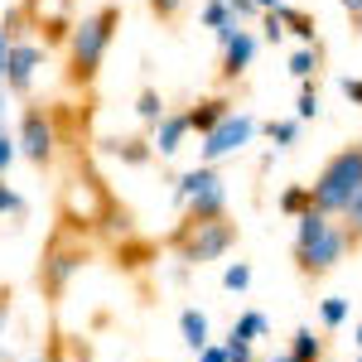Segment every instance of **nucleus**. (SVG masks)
Listing matches in <instances>:
<instances>
[{
	"label": "nucleus",
	"instance_id": "obj_1",
	"mask_svg": "<svg viewBox=\"0 0 362 362\" xmlns=\"http://www.w3.org/2000/svg\"><path fill=\"white\" fill-rule=\"evenodd\" d=\"M116 29H121V5L107 0V5H97V10H87L78 29H73V39H68V54H63V83L73 87H92L97 83V73H102V58L112 49Z\"/></svg>",
	"mask_w": 362,
	"mask_h": 362
},
{
	"label": "nucleus",
	"instance_id": "obj_2",
	"mask_svg": "<svg viewBox=\"0 0 362 362\" xmlns=\"http://www.w3.org/2000/svg\"><path fill=\"white\" fill-rule=\"evenodd\" d=\"M353 251V237H348V227L343 218H329V213H319V208H309L300 227H295V271L300 280H324L329 271H338V261Z\"/></svg>",
	"mask_w": 362,
	"mask_h": 362
},
{
	"label": "nucleus",
	"instance_id": "obj_3",
	"mask_svg": "<svg viewBox=\"0 0 362 362\" xmlns=\"http://www.w3.org/2000/svg\"><path fill=\"white\" fill-rule=\"evenodd\" d=\"M87 261H92V242L83 237V227L63 223L58 218L54 232L44 237V251H39V271H34V285H39V295L58 305L63 300V290H68V280L83 271Z\"/></svg>",
	"mask_w": 362,
	"mask_h": 362
},
{
	"label": "nucleus",
	"instance_id": "obj_4",
	"mask_svg": "<svg viewBox=\"0 0 362 362\" xmlns=\"http://www.w3.org/2000/svg\"><path fill=\"white\" fill-rule=\"evenodd\" d=\"M309 194H314V208L329 213V218H343L353 208V198L362 194V140L343 145L338 155L324 160V169L309 184Z\"/></svg>",
	"mask_w": 362,
	"mask_h": 362
},
{
	"label": "nucleus",
	"instance_id": "obj_5",
	"mask_svg": "<svg viewBox=\"0 0 362 362\" xmlns=\"http://www.w3.org/2000/svg\"><path fill=\"white\" fill-rule=\"evenodd\" d=\"M237 237H242V227L227 213L223 218H179V227L165 237V247L189 266H208V261H218L237 247Z\"/></svg>",
	"mask_w": 362,
	"mask_h": 362
},
{
	"label": "nucleus",
	"instance_id": "obj_6",
	"mask_svg": "<svg viewBox=\"0 0 362 362\" xmlns=\"http://www.w3.org/2000/svg\"><path fill=\"white\" fill-rule=\"evenodd\" d=\"M15 140H20V155H25L34 169H49L58 160V145H63L58 121H54V107H44V102L29 97L25 112H20V131H15Z\"/></svg>",
	"mask_w": 362,
	"mask_h": 362
},
{
	"label": "nucleus",
	"instance_id": "obj_7",
	"mask_svg": "<svg viewBox=\"0 0 362 362\" xmlns=\"http://www.w3.org/2000/svg\"><path fill=\"white\" fill-rule=\"evenodd\" d=\"M174 198L184 203V218H223L227 213V184L213 165H194L189 174H179Z\"/></svg>",
	"mask_w": 362,
	"mask_h": 362
},
{
	"label": "nucleus",
	"instance_id": "obj_8",
	"mask_svg": "<svg viewBox=\"0 0 362 362\" xmlns=\"http://www.w3.org/2000/svg\"><path fill=\"white\" fill-rule=\"evenodd\" d=\"M251 136H256V116H251V112H232L223 126L213 131V136H203V145H198V160H203V165H218L223 155H237V150H242Z\"/></svg>",
	"mask_w": 362,
	"mask_h": 362
},
{
	"label": "nucleus",
	"instance_id": "obj_9",
	"mask_svg": "<svg viewBox=\"0 0 362 362\" xmlns=\"http://www.w3.org/2000/svg\"><path fill=\"white\" fill-rule=\"evenodd\" d=\"M39 63H44V49H39L34 39H15V44H10V63H5V92H15V97L29 102V87H34Z\"/></svg>",
	"mask_w": 362,
	"mask_h": 362
},
{
	"label": "nucleus",
	"instance_id": "obj_10",
	"mask_svg": "<svg viewBox=\"0 0 362 362\" xmlns=\"http://www.w3.org/2000/svg\"><path fill=\"white\" fill-rule=\"evenodd\" d=\"M256 44H261V39H256L251 29H242V34L227 44V49H223V63H218V87H232L237 78H247L251 58H256Z\"/></svg>",
	"mask_w": 362,
	"mask_h": 362
},
{
	"label": "nucleus",
	"instance_id": "obj_11",
	"mask_svg": "<svg viewBox=\"0 0 362 362\" xmlns=\"http://www.w3.org/2000/svg\"><path fill=\"white\" fill-rule=\"evenodd\" d=\"M232 107H237V102H232V97H227V92H213V97H198L194 107H189V131H198V136H213V131H218V126H223L227 116H232Z\"/></svg>",
	"mask_w": 362,
	"mask_h": 362
},
{
	"label": "nucleus",
	"instance_id": "obj_12",
	"mask_svg": "<svg viewBox=\"0 0 362 362\" xmlns=\"http://www.w3.org/2000/svg\"><path fill=\"white\" fill-rule=\"evenodd\" d=\"M280 20H285V34H295L300 39V49H314L319 44V20L300 10V5H280Z\"/></svg>",
	"mask_w": 362,
	"mask_h": 362
},
{
	"label": "nucleus",
	"instance_id": "obj_13",
	"mask_svg": "<svg viewBox=\"0 0 362 362\" xmlns=\"http://www.w3.org/2000/svg\"><path fill=\"white\" fill-rule=\"evenodd\" d=\"M179 338L203 353V348H213V329H208V314L203 309H179Z\"/></svg>",
	"mask_w": 362,
	"mask_h": 362
},
{
	"label": "nucleus",
	"instance_id": "obj_14",
	"mask_svg": "<svg viewBox=\"0 0 362 362\" xmlns=\"http://www.w3.org/2000/svg\"><path fill=\"white\" fill-rule=\"evenodd\" d=\"M189 136V116L184 112H169L165 121H160V126H155V155H174V150H179V140Z\"/></svg>",
	"mask_w": 362,
	"mask_h": 362
},
{
	"label": "nucleus",
	"instance_id": "obj_15",
	"mask_svg": "<svg viewBox=\"0 0 362 362\" xmlns=\"http://www.w3.org/2000/svg\"><path fill=\"white\" fill-rule=\"evenodd\" d=\"M285 362H329L324 358V338L314 334V329H295L290 348H285Z\"/></svg>",
	"mask_w": 362,
	"mask_h": 362
},
{
	"label": "nucleus",
	"instance_id": "obj_16",
	"mask_svg": "<svg viewBox=\"0 0 362 362\" xmlns=\"http://www.w3.org/2000/svg\"><path fill=\"white\" fill-rule=\"evenodd\" d=\"M112 155H121L126 165H145V160H155V140H145V136L112 140Z\"/></svg>",
	"mask_w": 362,
	"mask_h": 362
},
{
	"label": "nucleus",
	"instance_id": "obj_17",
	"mask_svg": "<svg viewBox=\"0 0 362 362\" xmlns=\"http://www.w3.org/2000/svg\"><path fill=\"white\" fill-rule=\"evenodd\" d=\"M309 208H314V194H309V184H290V189L280 194V213H285V218H295V223L305 218Z\"/></svg>",
	"mask_w": 362,
	"mask_h": 362
},
{
	"label": "nucleus",
	"instance_id": "obj_18",
	"mask_svg": "<svg viewBox=\"0 0 362 362\" xmlns=\"http://www.w3.org/2000/svg\"><path fill=\"white\" fill-rule=\"evenodd\" d=\"M319 63H324V44H314V49H295L290 54V73L309 83V78H319Z\"/></svg>",
	"mask_w": 362,
	"mask_h": 362
},
{
	"label": "nucleus",
	"instance_id": "obj_19",
	"mask_svg": "<svg viewBox=\"0 0 362 362\" xmlns=\"http://www.w3.org/2000/svg\"><path fill=\"white\" fill-rule=\"evenodd\" d=\"M136 116L140 121H145V126H160V121H165V97H160V92H155V87H140V97H136Z\"/></svg>",
	"mask_w": 362,
	"mask_h": 362
},
{
	"label": "nucleus",
	"instance_id": "obj_20",
	"mask_svg": "<svg viewBox=\"0 0 362 362\" xmlns=\"http://www.w3.org/2000/svg\"><path fill=\"white\" fill-rule=\"evenodd\" d=\"M319 324H324L329 334L343 329V324H348V300H343V295H329V300L319 305Z\"/></svg>",
	"mask_w": 362,
	"mask_h": 362
},
{
	"label": "nucleus",
	"instance_id": "obj_21",
	"mask_svg": "<svg viewBox=\"0 0 362 362\" xmlns=\"http://www.w3.org/2000/svg\"><path fill=\"white\" fill-rule=\"evenodd\" d=\"M319 116V83L309 78V83H300V102H295V121H314Z\"/></svg>",
	"mask_w": 362,
	"mask_h": 362
},
{
	"label": "nucleus",
	"instance_id": "obj_22",
	"mask_svg": "<svg viewBox=\"0 0 362 362\" xmlns=\"http://www.w3.org/2000/svg\"><path fill=\"white\" fill-rule=\"evenodd\" d=\"M266 136H271L276 150H290L295 136H300V121H266Z\"/></svg>",
	"mask_w": 362,
	"mask_h": 362
},
{
	"label": "nucleus",
	"instance_id": "obj_23",
	"mask_svg": "<svg viewBox=\"0 0 362 362\" xmlns=\"http://www.w3.org/2000/svg\"><path fill=\"white\" fill-rule=\"evenodd\" d=\"M247 285H251V266H247V261H232V266L223 271V290H232V295H242Z\"/></svg>",
	"mask_w": 362,
	"mask_h": 362
},
{
	"label": "nucleus",
	"instance_id": "obj_24",
	"mask_svg": "<svg viewBox=\"0 0 362 362\" xmlns=\"http://www.w3.org/2000/svg\"><path fill=\"white\" fill-rule=\"evenodd\" d=\"M145 5H150V15H155L160 25H174V20H179V10H184L189 0H145Z\"/></svg>",
	"mask_w": 362,
	"mask_h": 362
},
{
	"label": "nucleus",
	"instance_id": "obj_25",
	"mask_svg": "<svg viewBox=\"0 0 362 362\" xmlns=\"http://www.w3.org/2000/svg\"><path fill=\"white\" fill-rule=\"evenodd\" d=\"M343 227H348V237H353V251L362 247V194L353 198V208L343 213Z\"/></svg>",
	"mask_w": 362,
	"mask_h": 362
},
{
	"label": "nucleus",
	"instance_id": "obj_26",
	"mask_svg": "<svg viewBox=\"0 0 362 362\" xmlns=\"http://www.w3.org/2000/svg\"><path fill=\"white\" fill-rule=\"evenodd\" d=\"M261 39H266V44H280V39H285V20H280V10L261 15Z\"/></svg>",
	"mask_w": 362,
	"mask_h": 362
},
{
	"label": "nucleus",
	"instance_id": "obj_27",
	"mask_svg": "<svg viewBox=\"0 0 362 362\" xmlns=\"http://www.w3.org/2000/svg\"><path fill=\"white\" fill-rule=\"evenodd\" d=\"M5 213H25V198H20L10 184H5V179H0V218H5Z\"/></svg>",
	"mask_w": 362,
	"mask_h": 362
},
{
	"label": "nucleus",
	"instance_id": "obj_28",
	"mask_svg": "<svg viewBox=\"0 0 362 362\" xmlns=\"http://www.w3.org/2000/svg\"><path fill=\"white\" fill-rule=\"evenodd\" d=\"M15 150H20V140L10 136V131H0V179H5V169L15 165Z\"/></svg>",
	"mask_w": 362,
	"mask_h": 362
},
{
	"label": "nucleus",
	"instance_id": "obj_29",
	"mask_svg": "<svg viewBox=\"0 0 362 362\" xmlns=\"http://www.w3.org/2000/svg\"><path fill=\"white\" fill-rule=\"evenodd\" d=\"M227 5H232V15H237L242 25H247V20H261V5H256V0H227Z\"/></svg>",
	"mask_w": 362,
	"mask_h": 362
},
{
	"label": "nucleus",
	"instance_id": "obj_30",
	"mask_svg": "<svg viewBox=\"0 0 362 362\" xmlns=\"http://www.w3.org/2000/svg\"><path fill=\"white\" fill-rule=\"evenodd\" d=\"M5 324H10V285H0V358H5Z\"/></svg>",
	"mask_w": 362,
	"mask_h": 362
},
{
	"label": "nucleus",
	"instance_id": "obj_31",
	"mask_svg": "<svg viewBox=\"0 0 362 362\" xmlns=\"http://www.w3.org/2000/svg\"><path fill=\"white\" fill-rule=\"evenodd\" d=\"M343 97H348V102H353V107H362V78H343Z\"/></svg>",
	"mask_w": 362,
	"mask_h": 362
},
{
	"label": "nucleus",
	"instance_id": "obj_32",
	"mask_svg": "<svg viewBox=\"0 0 362 362\" xmlns=\"http://www.w3.org/2000/svg\"><path fill=\"white\" fill-rule=\"evenodd\" d=\"M198 362H232V353H227L223 343H213V348H203V353H198Z\"/></svg>",
	"mask_w": 362,
	"mask_h": 362
},
{
	"label": "nucleus",
	"instance_id": "obj_33",
	"mask_svg": "<svg viewBox=\"0 0 362 362\" xmlns=\"http://www.w3.org/2000/svg\"><path fill=\"white\" fill-rule=\"evenodd\" d=\"M49 362H63V334H54V343H49ZM83 362V358H78Z\"/></svg>",
	"mask_w": 362,
	"mask_h": 362
},
{
	"label": "nucleus",
	"instance_id": "obj_34",
	"mask_svg": "<svg viewBox=\"0 0 362 362\" xmlns=\"http://www.w3.org/2000/svg\"><path fill=\"white\" fill-rule=\"evenodd\" d=\"M256 5H261V15H271V10H280L285 0H256Z\"/></svg>",
	"mask_w": 362,
	"mask_h": 362
},
{
	"label": "nucleus",
	"instance_id": "obj_35",
	"mask_svg": "<svg viewBox=\"0 0 362 362\" xmlns=\"http://www.w3.org/2000/svg\"><path fill=\"white\" fill-rule=\"evenodd\" d=\"M338 5H343L348 15H362V0H338Z\"/></svg>",
	"mask_w": 362,
	"mask_h": 362
},
{
	"label": "nucleus",
	"instance_id": "obj_36",
	"mask_svg": "<svg viewBox=\"0 0 362 362\" xmlns=\"http://www.w3.org/2000/svg\"><path fill=\"white\" fill-rule=\"evenodd\" d=\"M0 131H5V83H0Z\"/></svg>",
	"mask_w": 362,
	"mask_h": 362
},
{
	"label": "nucleus",
	"instance_id": "obj_37",
	"mask_svg": "<svg viewBox=\"0 0 362 362\" xmlns=\"http://www.w3.org/2000/svg\"><path fill=\"white\" fill-rule=\"evenodd\" d=\"M232 362H256V358H251V353H232Z\"/></svg>",
	"mask_w": 362,
	"mask_h": 362
},
{
	"label": "nucleus",
	"instance_id": "obj_38",
	"mask_svg": "<svg viewBox=\"0 0 362 362\" xmlns=\"http://www.w3.org/2000/svg\"><path fill=\"white\" fill-rule=\"evenodd\" d=\"M353 29H358V34H362V15H353Z\"/></svg>",
	"mask_w": 362,
	"mask_h": 362
},
{
	"label": "nucleus",
	"instance_id": "obj_39",
	"mask_svg": "<svg viewBox=\"0 0 362 362\" xmlns=\"http://www.w3.org/2000/svg\"><path fill=\"white\" fill-rule=\"evenodd\" d=\"M358 348H362V324H358Z\"/></svg>",
	"mask_w": 362,
	"mask_h": 362
},
{
	"label": "nucleus",
	"instance_id": "obj_40",
	"mask_svg": "<svg viewBox=\"0 0 362 362\" xmlns=\"http://www.w3.org/2000/svg\"><path fill=\"white\" fill-rule=\"evenodd\" d=\"M276 362H285V353H280V358H276Z\"/></svg>",
	"mask_w": 362,
	"mask_h": 362
},
{
	"label": "nucleus",
	"instance_id": "obj_41",
	"mask_svg": "<svg viewBox=\"0 0 362 362\" xmlns=\"http://www.w3.org/2000/svg\"><path fill=\"white\" fill-rule=\"evenodd\" d=\"M358 362H362V358H358Z\"/></svg>",
	"mask_w": 362,
	"mask_h": 362
}]
</instances>
